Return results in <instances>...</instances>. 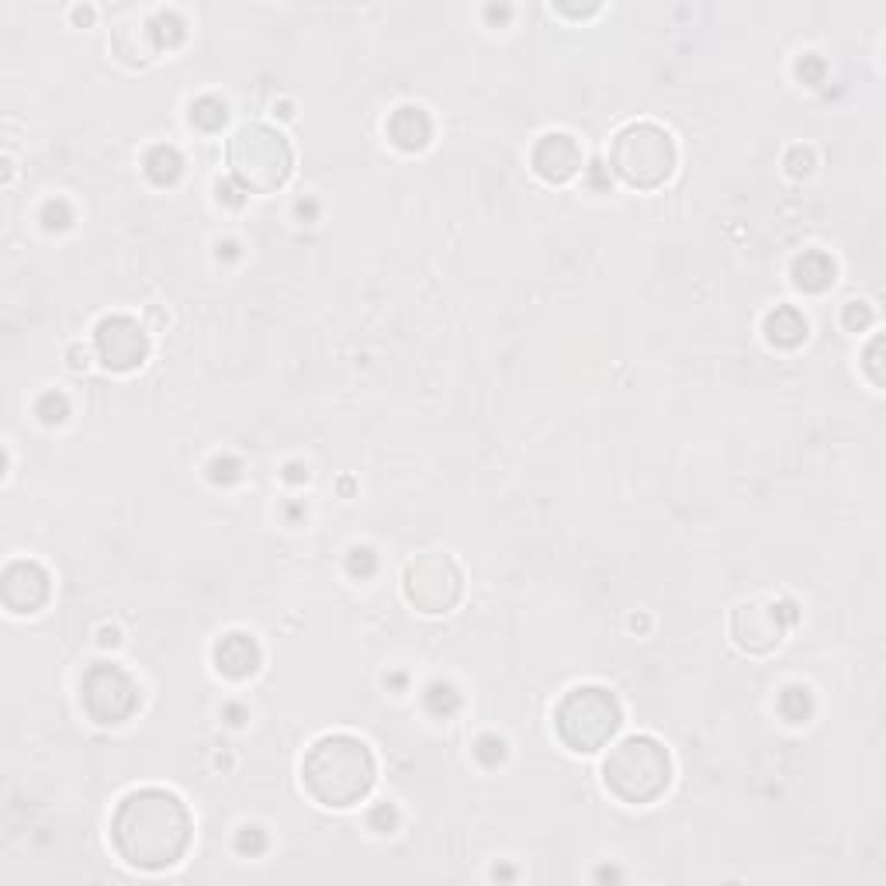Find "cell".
<instances>
[{
	"label": "cell",
	"instance_id": "1",
	"mask_svg": "<svg viewBox=\"0 0 886 886\" xmlns=\"http://www.w3.org/2000/svg\"><path fill=\"white\" fill-rule=\"evenodd\" d=\"M194 838L187 804L170 790L142 786L122 796L111 817V845L135 869L160 873L177 866Z\"/></svg>",
	"mask_w": 886,
	"mask_h": 886
},
{
	"label": "cell",
	"instance_id": "2",
	"mask_svg": "<svg viewBox=\"0 0 886 886\" xmlns=\"http://www.w3.org/2000/svg\"><path fill=\"white\" fill-rule=\"evenodd\" d=\"M378 780V762L360 737L326 734L308 748L302 762V783L323 807L347 811L370 796Z\"/></svg>",
	"mask_w": 886,
	"mask_h": 886
},
{
	"label": "cell",
	"instance_id": "3",
	"mask_svg": "<svg viewBox=\"0 0 886 886\" xmlns=\"http://www.w3.org/2000/svg\"><path fill=\"white\" fill-rule=\"evenodd\" d=\"M603 786L620 804H654L672 786V755L651 734H631L610 748L603 762Z\"/></svg>",
	"mask_w": 886,
	"mask_h": 886
},
{
	"label": "cell",
	"instance_id": "4",
	"mask_svg": "<svg viewBox=\"0 0 886 886\" xmlns=\"http://www.w3.org/2000/svg\"><path fill=\"white\" fill-rule=\"evenodd\" d=\"M228 170H233V181L243 191L256 194H271L277 187L288 184L292 170H295V153L292 142L284 139L277 129L249 122L240 125L228 139Z\"/></svg>",
	"mask_w": 886,
	"mask_h": 886
},
{
	"label": "cell",
	"instance_id": "5",
	"mask_svg": "<svg viewBox=\"0 0 886 886\" xmlns=\"http://www.w3.org/2000/svg\"><path fill=\"white\" fill-rule=\"evenodd\" d=\"M679 163L675 139L659 122H631L613 135L610 166L613 174L638 191L662 187Z\"/></svg>",
	"mask_w": 886,
	"mask_h": 886
},
{
	"label": "cell",
	"instance_id": "6",
	"mask_svg": "<svg viewBox=\"0 0 886 886\" xmlns=\"http://www.w3.org/2000/svg\"><path fill=\"white\" fill-rule=\"evenodd\" d=\"M623 724L620 700L607 685H576L568 690L554 710V731L564 741V748L592 755L607 748Z\"/></svg>",
	"mask_w": 886,
	"mask_h": 886
},
{
	"label": "cell",
	"instance_id": "7",
	"mask_svg": "<svg viewBox=\"0 0 886 886\" xmlns=\"http://www.w3.org/2000/svg\"><path fill=\"white\" fill-rule=\"evenodd\" d=\"M139 682L122 669V665H91L83 672L80 682V706L88 710V717L101 727H119L132 721V713L139 710Z\"/></svg>",
	"mask_w": 886,
	"mask_h": 886
},
{
	"label": "cell",
	"instance_id": "8",
	"mask_svg": "<svg viewBox=\"0 0 886 886\" xmlns=\"http://www.w3.org/2000/svg\"><path fill=\"white\" fill-rule=\"evenodd\" d=\"M465 576L447 554H419L406 568V599L419 613H447L461 603Z\"/></svg>",
	"mask_w": 886,
	"mask_h": 886
},
{
	"label": "cell",
	"instance_id": "9",
	"mask_svg": "<svg viewBox=\"0 0 886 886\" xmlns=\"http://www.w3.org/2000/svg\"><path fill=\"white\" fill-rule=\"evenodd\" d=\"M796 623V607L790 599H748L731 613V638L741 651L768 654L776 651L786 631Z\"/></svg>",
	"mask_w": 886,
	"mask_h": 886
},
{
	"label": "cell",
	"instance_id": "10",
	"mask_svg": "<svg viewBox=\"0 0 886 886\" xmlns=\"http://www.w3.org/2000/svg\"><path fill=\"white\" fill-rule=\"evenodd\" d=\"M94 350L108 370H135L150 357V336L132 316H104L94 329Z\"/></svg>",
	"mask_w": 886,
	"mask_h": 886
},
{
	"label": "cell",
	"instance_id": "11",
	"mask_svg": "<svg viewBox=\"0 0 886 886\" xmlns=\"http://www.w3.org/2000/svg\"><path fill=\"white\" fill-rule=\"evenodd\" d=\"M0 595H4V607L14 617H32L39 613L49 595H52V579L39 561H11L4 568V582H0Z\"/></svg>",
	"mask_w": 886,
	"mask_h": 886
},
{
	"label": "cell",
	"instance_id": "12",
	"mask_svg": "<svg viewBox=\"0 0 886 886\" xmlns=\"http://www.w3.org/2000/svg\"><path fill=\"white\" fill-rule=\"evenodd\" d=\"M530 163H533L540 181L564 184L582 170V146L576 142V135H568V132H548L533 146Z\"/></svg>",
	"mask_w": 886,
	"mask_h": 886
},
{
	"label": "cell",
	"instance_id": "13",
	"mask_svg": "<svg viewBox=\"0 0 886 886\" xmlns=\"http://www.w3.org/2000/svg\"><path fill=\"white\" fill-rule=\"evenodd\" d=\"M212 659H215V669L225 679H249V675H256V669H261L264 654H261V644H256L249 634L236 631V634H225L215 644Z\"/></svg>",
	"mask_w": 886,
	"mask_h": 886
},
{
	"label": "cell",
	"instance_id": "14",
	"mask_svg": "<svg viewBox=\"0 0 886 886\" xmlns=\"http://www.w3.org/2000/svg\"><path fill=\"white\" fill-rule=\"evenodd\" d=\"M388 139L406 153L426 150V146H430V139H434L430 114H426L422 108H416V104H403L398 111H391V119H388Z\"/></svg>",
	"mask_w": 886,
	"mask_h": 886
},
{
	"label": "cell",
	"instance_id": "15",
	"mask_svg": "<svg viewBox=\"0 0 886 886\" xmlns=\"http://www.w3.org/2000/svg\"><path fill=\"white\" fill-rule=\"evenodd\" d=\"M790 274H793V284L800 292L821 295V292H827L835 284V261L827 253H821V249H807V253H800L793 261Z\"/></svg>",
	"mask_w": 886,
	"mask_h": 886
},
{
	"label": "cell",
	"instance_id": "16",
	"mask_svg": "<svg viewBox=\"0 0 886 886\" xmlns=\"http://www.w3.org/2000/svg\"><path fill=\"white\" fill-rule=\"evenodd\" d=\"M114 52L122 55L125 63L132 67H146L153 55L160 52V42H156V28L153 21H142V24H122L119 32H114Z\"/></svg>",
	"mask_w": 886,
	"mask_h": 886
},
{
	"label": "cell",
	"instance_id": "17",
	"mask_svg": "<svg viewBox=\"0 0 886 886\" xmlns=\"http://www.w3.org/2000/svg\"><path fill=\"white\" fill-rule=\"evenodd\" d=\"M765 339L773 343V347H783V350H793L800 343L807 339V319L804 312L793 308V305H780L765 316Z\"/></svg>",
	"mask_w": 886,
	"mask_h": 886
},
{
	"label": "cell",
	"instance_id": "18",
	"mask_svg": "<svg viewBox=\"0 0 886 886\" xmlns=\"http://www.w3.org/2000/svg\"><path fill=\"white\" fill-rule=\"evenodd\" d=\"M181 170H184V160H181V153L174 146H156V150H150V156H146V174H150L153 184H160V187L177 184Z\"/></svg>",
	"mask_w": 886,
	"mask_h": 886
},
{
	"label": "cell",
	"instance_id": "19",
	"mask_svg": "<svg viewBox=\"0 0 886 886\" xmlns=\"http://www.w3.org/2000/svg\"><path fill=\"white\" fill-rule=\"evenodd\" d=\"M228 119V111H225V101L218 98H197L191 104V125H197L202 132H218Z\"/></svg>",
	"mask_w": 886,
	"mask_h": 886
},
{
	"label": "cell",
	"instance_id": "20",
	"mask_svg": "<svg viewBox=\"0 0 886 886\" xmlns=\"http://www.w3.org/2000/svg\"><path fill=\"white\" fill-rule=\"evenodd\" d=\"M780 713L790 724H804L811 717V693L804 690V685H790V690H783Z\"/></svg>",
	"mask_w": 886,
	"mask_h": 886
},
{
	"label": "cell",
	"instance_id": "21",
	"mask_svg": "<svg viewBox=\"0 0 886 886\" xmlns=\"http://www.w3.org/2000/svg\"><path fill=\"white\" fill-rule=\"evenodd\" d=\"M461 706V696L454 693V685L447 682H434L430 690H426V710L437 713V717H450V713Z\"/></svg>",
	"mask_w": 886,
	"mask_h": 886
},
{
	"label": "cell",
	"instance_id": "22",
	"mask_svg": "<svg viewBox=\"0 0 886 886\" xmlns=\"http://www.w3.org/2000/svg\"><path fill=\"white\" fill-rule=\"evenodd\" d=\"M150 21H153V28H156V42H160V49H174V45L184 39V21H181L174 11H163V14L150 18Z\"/></svg>",
	"mask_w": 886,
	"mask_h": 886
},
{
	"label": "cell",
	"instance_id": "23",
	"mask_svg": "<svg viewBox=\"0 0 886 886\" xmlns=\"http://www.w3.org/2000/svg\"><path fill=\"white\" fill-rule=\"evenodd\" d=\"M35 413H39V419L42 422H63L67 416H70V406H67V398L63 395H55V391H49V395H42L39 398V406H35Z\"/></svg>",
	"mask_w": 886,
	"mask_h": 886
},
{
	"label": "cell",
	"instance_id": "24",
	"mask_svg": "<svg viewBox=\"0 0 886 886\" xmlns=\"http://www.w3.org/2000/svg\"><path fill=\"white\" fill-rule=\"evenodd\" d=\"M842 323H845L852 333H859V329H866V326L873 323V308H869L866 302H848L845 312H842Z\"/></svg>",
	"mask_w": 886,
	"mask_h": 886
},
{
	"label": "cell",
	"instance_id": "25",
	"mask_svg": "<svg viewBox=\"0 0 886 886\" xmlns=\"http://www.w3.org/2000/svg\"><path fill=\"white\" fill-rule=\"evenodd\" d=\"M475 755H478L485 765H499V762L506 758V745H502L499 737H492V734H489V737H481V741H478Z\"/></svg>",
	"mask_w": 886,
	"mask_h": 886
},
{
	"label": "cell",
	"instance_id": "26",
	"mask_svg": "<svg viewBox=\"0 0 886 886\" xmlns=\"http://www.w3.org/2000/svg\"><path fill=\"white\" fill-rule=\"evenodd\" d=\"M264 845H267V838H264L261 827H243V832L236 835V848H240L243 855H256V852H264Z\"/></svg>",
	"mask_w": 886,
	"mask_h": 886
},
{
	"label": "cell",
	"instance_id": "27",
	"mask_svg": "<svg viewBox=\"0 0 886 886\" xmlns=\"http://www.w3.org/2000/svg\"><path fill=\"white\" fill-rule=\"evenodd\" d=\"M70 208H67V202H45V208H42V222H45V228H67L70 225Z\"/></svg>",
	"mask_w": 886,
	"mask_h": 886
},
{
	"label": "cell",
	"instance_id": "28",
	"mask_svg": "<svg viewBox=\"0 0 886 886\" xmlns=\"http://www.w3.org/2000/svg\"><path fill=\"white\" fill-rule=\"evenodd\" d=\"M350 576H360V579L375 576V554H370L367 548H354L350 551Z\"/></svg>",
	"mask_w": 886,
	"mask_h": 886
},
{
	"label": "cell",
	"instance_id": "29",
	"mask_svg": "<svg viewBox=\"0 0 886 886\" xmlns=\"http://www.w3.org/2000/svg\"><path fill=\"white\" fill-rule=\"evenodd\" d=\"M796 77L807 80V83H817L824 77V63L817 60V55H804V60L796 63Z\"/></svg>",
	"mask_w": 886,
	"mask_h": 886
},
{
	"label": "cell",
	"instance_id": "30",
	"mask_svg": "<svg viewBox=\"0 0 886 886\" xmlns=\"http://www.w3.org/2000/svg\"><path fill=\"white\" fill-rule=\"evenodd\" d=\"M879 350H883V339L876 336V339L869 343V350H866V370H869V378H873L876 385H883V367H879Z\"/></svg>",
	"mask_w": 886,
	"mask_h": 886
},
{
	"label": "cell",
	"instance_id": "31",
	"mask_svg": "<svg viewBox=\"0 0 886 886\" xmlns=\"http://www.w3.org/2000/svg\"><path fill=\"white\" fill-rule=\"evenodd\" d=\"M786 163H790V174H793V177H800V174H807V170H811L814 156H811L807 150H793Z\"/></svg>",
	"mask_w": 886,
	"mask_h": 886
}]
</instances>
